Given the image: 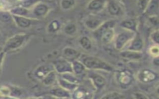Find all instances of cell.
I'll return each instance as SVG.
<instances>
[{
	"instance_id": "e0dca14e",
	"label": "cell",
	"mask_w": 159,
	"mask_h": 99,
	"mask_svg": "<svg viewBox=\"0 0 159 99\" xmlns=\"http://www.w3.org/2000/svg\"><path fill=\"white\" fill-rule=\"evenodd\" d=\"M53 65L49 64H43L39 66L34 72V75L35 77L39 79H42L49 72L53 70Z\"/></svg>"
},
{
	"instance_id": "52a82bcc",
	"label": "cell",
	"mask_w": 159,
	"mask_h": 99,
	"mask_svg": "<svg viewBox=\"0 0 159 99\" xmlns=\"http://www.w3.org/2000/svg\"><path fill=\"white\" fill-rule=\"evenodd\" d=\"M108 14L112 16H120L124 13V9L117 0H107L106 6Z\"/></svg>"
},
{
	"instance_id": "277c9868",
	"label": "cell",
	"mask_w": 159,
	"mask_h": 99,
	"mask_svg": "<svg viewBox=\"0 0 159 99\" xmlns=\"http://www.w3.org/2000/svg\"><path fill=\"white\" fill-rule=\"evenodd\" d=\"M135 33L130 30H124L115 36L114 39V46L117 51H122L129 45L134 37Z\"/></svg>"
},
{
	"instance_id": "603a6c76",
	"label": "cell",
	"mask_w": 159,
	"mask_h": 99,
	"mask_svg": "<svg viewBox=\"0 0 159 99\" xmlns=\"http://www.w3.org/2000/svg\"><path fill=\"white\" fill-rule=\"evenodd\" d=\"M71 65L73 72L76 75L83 74L87 69L84 64L81 62V61H80L78 59L72 61Z\"/></svg>"
},
{
	"instance_id": "ba28073f",
	"label": "cell",
	"mask_w": 159,
	"mask_h": 99,
	"mask_svg": "<svg viewBox=\"0 0 159 99\" xmlns=\"http://www.w3.org/2000/svg\"><path fill=\"white\" fill-rule=\"evenodd\" d=\"M94 88L97 92L101 90L106 84V80L104 76L96 73H91L88 75Z\"/></svg>"
},
{
	"instance_id": "f35d334b",
	"label": "cell",
	"mask_w": 159,
	"mask_h": 99,
	"mask_svg": "<svg viewBox=\"0 0 159 99\" xmlns=\"http://www.w3.org/2000/svg\"><path fill=\"white\" fill-rule=\"evenodd\" d=\"M5 54H6V53L4 51H2L0 52V69L2 65V62H3L4 57H5Z\"/></svg>"
},
{
	"instance_id": "2e32d148",
	"label": "cell",
	"mask_w": 159,
	"mask_h": 99,
	"mask_svg": "<svg viewBox=\"0 0 159 99\" xmlns=\"http://www.w3.org/2000/svg\"><path fill=\"white\" fill-rule=\"evenodd\" d=\"M103 22L104 21H102L99 17L95 16H89L85 19L84 24L88 29L94 31L102 24Z\"/></svg>"
},
{
	"instance_id": "8992f818",
	"label": "cell",
	"mask_w": 159,
	"mask_h": 99,
	"mask_svg": "<svg viewBox=\"0 0 159 99\" xmlns=\"http://www.w3.org/2000/svg\"><path fill=\"white\" fill-rule=\"evenodd\" d=\"M49 6L42 2H39L31 9V14L36 19L46 17L50 12Z\"/></svg>"
},
{
	"instance_id": "4fadbf2b",
	"label": "cell",
	"mask_w": 159,
	"mask_h": 99,
	"mask_svg": "<svg viewBox=\"0 0 159 99\" xmlns=\"http://www.w3.org/2000/svg\"><path fill=\"white\" fill-rule=\"evenodd\" d=\"M62 54L63 58H65L70 62L78 59L81 56V53L78 51L76 50L75 48L69 46L63 48L62 51Z\"/></svg>"
},
{
	"instance_id": "83f0119b",
	"label": "cell",
	"mask_w": 159,
	"mask_h": 99,
	"mask_svg": "<svg viewBox=\"0 0 159 99\" xmlns=\"http://www.w3.org/2000/svg\"><path fill=\"white\" fill-rule=\"evenodd\" d=\"M59 75L60 77H61L63 79H65L69 82H71L72 83H75V84H79V83H80V80L77 77V75H75L73 72L61 74H59Z\"/></svg>"
},
{
	"instance_id": "74e56055",
	"label": "cell",
	"mask_w": 159,
	"mask_h": 99,
	"mask_svg": "<svg viewBox=\"0 0 159 99\" xmlns=\"http://www.w3.org/2000/svg\"><path fill=\"white\" fill-rule=\"evenodd\" d=\"M132 97L135 99H148L149 97L141 92H135L132 94Z\"/></svg>"
},
{
	"instance_id": "d4e9b609",
	"label": "cell",
	"mask_w": 159,
	"mask_h": 99,
	"mask_svg": "<svg viewBox=\"0 0 159 99\" xmlns=\"http://www.w3.org/2000/svg\"><path fill=\"white\" fill-rule=\"evenodd\" d=\"M61 28V24L59 20L54 19L52 20L47 27V31L50 33L57 32Z\"/></svg>"
},
{
	"instance_id": "4dcf8cb0",
	"label": "cell",
	"mask_w": 159,
	"mask_h": 99,
	"mask_svg": "<svg viewBox=\"0 0 159 99\" xmlns=\"http://www.w3.org/2000/svg\"><path fill=\"white\" fill-rule=\"evenodd\" d=\"M13 21L12 15L9 11H0V22L3 23H9Z\"/></svg>"
},
{
	"instance_id": "7c38bea8",
	"label": "cell",
	"mask_w": 159,
	"mask_h": 99,
	"mask_svg": "<svg viewBox=\"0 0 159 99\" xmlns=\"http://www.w3.org/2000/svg\"><path fill=\"white\" fill-rule=\"evenodd\" d=\"M157 78V74L150 69H143L140 71L137 74L138 80L140 82L145 84L152 82Z\"/></svg>"
},
{
	"instance_id": "836d02e7",
	"label": "cell",
	"mask_w": 159,
	"mask_h": 99,
	"mask_svg": "<svg viewBox=\"0 0 159 99\" xmlns=\"http://www.w3.org/2000/svg\"><path fill=\"white\" fill-rule=\"evenodd\" d=\"M150 38L154 44L159 45V28L155 29L151 32Z\"/></svg>"
},
{
	"instance_id": "d6986e66",
	"label": "cell",
	"mask_w": 159,
	"mask_h": 99,
	"mask_svg": "<svg viewBox=\"0 0 159 99\" xmlns=\"http://www.w3.org/2000/svg\"><path fill=\"white\" fill-rule=\"evenodd\" d=\"M120 56L128 60H139L142 58L141 51H134L132 50H123L120 52Z\"/></svg>"
},
{
	"instance_id": "9a60e30c",
	"label": "cell",
	"mask_w": 159,
	"mask_h": 99,
	"mask_svg": "<svg viewBox=\"0 0 159 99\" xmlns=\"http://www.w3.org/2000/svg\"><path fill=\"white\" fill-rule=\"evenodd\" d=\"M106 0H91L87 4V9L89 11L98 12L106 7Z\"/></svg>"
},
{
	"instance_id": "8fae6325",
	"label": "cell",
	"mask_w": 159,
	"mask_h": 99,
	"mask_svg": "<svg viewBox=\"0 0 159 99\" xmlns=\"http://www.w3.org/2000/svg\"><path fill=\"white\" fill-rule=\"evenodd\" d=\"M116 80L120 85L126 87L132 84L133 81V76L129 71L124 70L118 72L116 75Z\"/></svg>"
},
{
	"instance_id": "6da1fadb",
	"label": "cell",
	"mask_w": 159,
	"mask_h": 99,
	"mask_svg": "<svg viewBox=\"0 0 159 99\" xmlns=\"http://www.w3.org/2000/svg\"><path fill=\"white\" fill-rule=\"evenodd\" d=\"M115 25L116 22L114 20L104 21L96 30L93 31L94 36L96 38L100 40L103 44L107 45L110 43L114 41L116 36Z\"/></svg>"
},
{
	"instance_id": "f546056e",
	"label": "cell",
	"mask_w": 159,
	"mask_h": 99,
	"mask_svg": "<svg viewBox=\"0 0 159 99\" xmlns=\"http://www.w3.org/2000/svg\"><path fill=\"white\" fill-rule=\"evenodd\" d=\"M60 7L64 11H68L74 7L76 4L75 0H61Z\"/></svg>"
},
{
	"instance_id": "ab89813d",
	"label": "cell",
	"mask_w": 159,
	"mask_h": 99,
	"mask_svg": "<svg viewBox=\"0 0 159 99\" xmlns=\"http://www.w3.org/2000/svg\"><path fill=\"white\" fill-rule=\"evenodd\" d=\"M153 64L157 66H159V57L153 58Z\"/></svg>"
},
{
	"instance_id": "44dd1931",
	"label": "cell",
	"mask_w": 159,
	"mask_h": 99,
	"mask_svg": "<svg viewBox=\"0 0 159 99\" xmlns=\"http://www.w3.org/2000/svg\"><path fill=\"white\" fill-rule=\"evenodd\" d=\"M159 12V0H150V2L144 12L150 16L157 15Z\"/></svg>"
},
{
	"instance_id": "7a4b0ae2",
	"label": "cell",
	"mask_w": 159,
	"mask_h": 99,
	"mask_svg": "<svg viewBox=\"0 0 159 99\" xmlns=\"http://www.w3.org/2000/svg\"><path fill=\"white\" fill-rule=\"evenodd\" d=\"M81 61L87 69L101 70L106 72H112L114 71V67L112 65L98 57L88 55L81 56Z\"/></svg>"
},
{
	"instance_id": "7402d4cb",
	"label": "cell",
	"mask_w": 159,
	"mask_h": 99,
	"mask_svg": "<svg viewBox=\"0 0 159 99\" xmlns=\"http://www.w3.org/2000/svg\"><path fill=\"white\" fill-rule=\"evenodd\" d=\"M58 73L55 71V69L49 72L42 79V82L43 84L45 86H50L53 85L58 78Z\"/></svg>"
},
{
	"instance_id": "484cf974",
	"label": "cell",
	"mask_w": 159,
	"mask_h": 99,
	"mask_svg": "<svg viewBox=\"0 0 159 99\" xmlns=\"http://www.w3.org/2000/svg\"><path fill=\"white\" fill-rule=\"evenodd\" d=\"M78 43L85 50L89 51L92 48V41L87 36H82L79 38Z\"/></svg>"
},
{
	"instance_id": "f1b7e54d",
	"label": "cell",
	"mask_w": 159,
	"mask_h": 99,
	"mask_svg": "<svg viewBox=\"0 0 159 99\" xmlns=\"http://www.w3.org/2000/svg\"><path fill=\"white\" fill-rule=\"evenodd\" d=\"M101 98L105 99H123L125 98V96L119 92L112 91L104 94Z\"/></svg>"
},
{
	"instance_id": "e575fe53",
	"label": "cell",
	"mask_w": 159,
	"mask_h": 99,
	"mask_svg": "<svg viewBox=\"0 0 159 99\" xmlns=\"http://www.w3.org/2000/svg\"><path fill=\"white\" fill-rule=\"evenodd\" d=\"M148 53L153 58L159 57V45L154 44L148 48Z\"/></svg>"
},
{
	"instance_id": "30bf717a",
	"label": "cell",
	"mask_w": 159,
	"mask_h": 99,
	"mask_svg": "<svg viewBox=\"0 0 159 99\" xmlns=\"http://www.w3.org/2000/svg\"><path fill=\"white\" fill-rule=\"evenodd\" d=\"M13 22L20 28H28L31 27L36 19H32L26 16H19L12 15Z\"/></svg>"
},
{
	"instance_id": "5b68a950",
	"label": "cell",
	"mask_w": 159,
	"mask_h": 99,
	"mask_svg": "<svg viewBox=\"0 0 159 99\" xmlns=\"http://www.w3.org/2000/svg\"><path fill=\"white\" fill-rule=\"evenodd\" d=\"M52 65L55 71L58 73V74L73 72L71 62L69 61L63 57L58 58L53 61Z\"/></svg>"
},
{
	"instance_id": "d6a6232c",
	"label": "cell",
	"mask_w": 159,
	"mask_h": 99,
	"mask_svg": "<svg viewBox=\"0 0 159 99\" xmlns=\"http://www.w3.org/2000/svg\"><path fill=\"white\" fill-rule=\"evenodd\" d=\"M42 0H21L20 6L27 8L28 9H32L35 5H36Z\"/></svg>"
},
{
	"instance_id": "cb8c5ba5",
	"label": "cell",
	"mask_w": 159,
	"mask_h": 99,
	"mask_svg": "<svg viewBox=\"0 0 159 99\" xmlns=\"http://www.w3.org/2000/svg\"><path fill=\"white\" fill-rule=\"evenodd\" d=\"M9 12L11 13L12 15H19V16H26L29 17V15L30 14V10L22 7V6H16L14 7H12Z\"/></svg>"
},
{
	"instance_id": "4316f807",
	"label": "cell",
	"mask_w": 159,
	"mask_h": 99,
	"mask_svg": "<svg viewBox=\"0 0 159 99\" xmlns=\"http://www.w3.org/2000/svg\"><path fill=\"white\" fill-rule=\"evenodd\" d=\"M63 32L67 35H70V36H72L74 35L76 32H77V26L75 24L72 23V22H70L66 24L64 27H63Z\"/></svg>"
},
{
	"instance_id": "8d00e7d4",
	"label": "cell",
	"mask_w": 159,
	"mask_h": 99,
	"mask_svg": "<svg viewBox=\"0 0 159 99\" xmlns=\"http://www.w3.org/2000/svg\"><path fill=\"white\" fill-rule=\"evenodd\" d=\"M11 87L3 85L0 88V95L2 97H8L11 96Z\"/></svg>"
},
{
	"instance_id": "5bb4252c",
	"label": "cell",
	"mask_w": 159,
	"mask_h": 99,
	"mask_svg": "<svg viewBox=\"0 0 159 99\" xmlns=\"http://www.w3.org/2000/svg\"><path fill=\"white\" fill-rule=\"evenodd\" d=\"M49 94L53 98H67L71 97L70 92L65 90L60 85L58 87H55L49 91Z\"/></svg>"
},
{
	"instance_id": "1f68e13d",
	"label": "cell",
	"mask_w": 159,
	"mask_h": 99,
	"mask_svg": "<svg viewBox=\"0 0 159 99\" xmlns=\"http://www.w3.org/2000/svg\"><path fill=\"white\" fill-rule=\"evenodd\" d=\"M73 95L71 97L75 98H84L87 96V92L84 89L78 87L73 92Z\"/></svg>"
},
{
	"instance_id": "3957f363",
	"label": "cell",
	"mask_w": 159,
	"mask_h": 99,
	"mask_svg": "<svg viewBox=\"0 0 159 99\" xmlns=\"http://www.w3.org/2000/svg\"><path fill=\"white\" fill-rule=\"evenodd\" d=\"M29 38V35L25 33L16 34L7 40L2 48L5 53L14 51L20 48Z\"/></svg>"
},
{
	"instance_id": "9c48e42d",
	"label": "cell",
	"mask_w": 159,
	"mask_h": 99,
	"mask_svg": "<svg viewBox=\"0 0 159 99\" xmlns=\"http://www.w3.org/2000/svg\"><path fill=\"white\" fill-rule=\"evenodd\" d=\"M144 47V42L141 35L136 32L133 38L128 45L127 49L134 51H141Z\"/></svg>"
},
{
	"instance_id": "ffe728a7",
	"label": "cell",
	"mask_w": 159,
	"mask_h": 99,
	"mask_svg": "<svg viewBox=\"0 0 159 99\" xmlns=\"http://www.w3.org/2000/svg\"><path fill=\"white\" fill-rule=\"evenodd\" d=\"M57 82L58 84V85H60L62 88H65V90H66L70 92H73L78 87V85H79L77 84H75V83L69 82V81L63 79L59 75H58Z\"/></svg>"
},
{
	"instance_id": "d590c367",
	"label": "cell",
	"mask_w": 159,
	"mask_h": 99,
	"mask_svg": "<svg viewBox=\"0 0 159 99\" xmlns=\"http://www.w3.org/2000/svg\"><path fill=\"white\" fill-rule=\"evenodd\" d=\"M150 0H137V6L140 11L142 12H144L147 9Z\"/></svg>"
},
{
	"instance_id": "ac0fdd59",
	"label": "cell",
	"mask_w": 159,
	"mask_h": 99,
	"mask_svg": "<svg viewBox=\"0 0 159 99\" xmlns=\"http://www.w3.org/2000/svg\"><path fill=\"white\" fill-rule=\"evenodd\" d=\"M120 27L124 30H130L136 33L137 32V22L134 19H127L122 20L119 24Z\"/></svg>"
}]
</instances>
